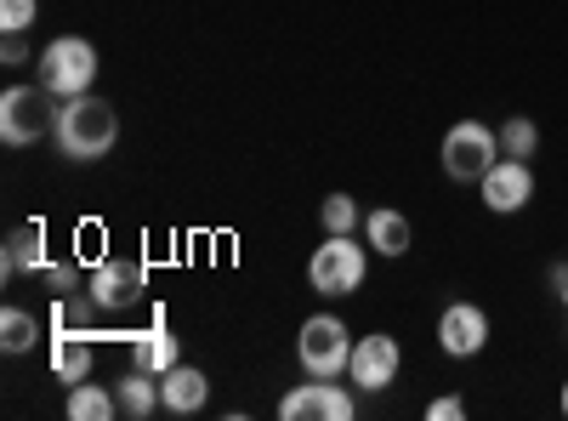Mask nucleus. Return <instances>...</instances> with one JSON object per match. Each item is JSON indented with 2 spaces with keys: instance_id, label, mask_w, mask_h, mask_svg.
<instances>
[{
  "instance_id": "obj_1",
  "label": "nucleus",
  "mask_w": 568,
  "mask_h": 421,
  "mask_svg": "<svg viewBox=\"0 0 568 421\" xmlns=\"http://www.w3.org/2000/svg\"><path fill=\"white\" fill-rule=\"evenodd\" d=\"M52 143L63 160H103L114 154L120 143V114L109 98H98V91H80V98H58V114H52Z\"/></svg>"
},
{
  "instance_id": "obj_2",
  "label": "nucleus",
  "mask_w": 568,
  "mask_h": 421,
  "mask_svg": "<svg viewBox=\"0 0 568 421\" xmlns=\"http://www.w3.org/2000/svg\"><path fill=\"white\" fill-rule=\"evenodd\" d=\"M369 279V245H358L353 233H324V245H313L307 257V285L329 302H342L353 291H364Z\"/></svg>"
},
{
  "instance_id": "obj_3",
  "label": "nucleus",
  "mask_w": 568,
  "mask_h": 421,
  "mask_svg": "<svg viewBox=\"0 0 568 421\" xmlns=\"http://www.w3.org/2000/svg\"><path fill=\"white\" fill-rule=\"evenodd\" d=\"M34 80L52 91V98H80V91H91V80H98V46L80 40V34L45 40L40 58H34Z\"/></svg>"
},
{
  "instance_id": "obj_4",
  "label": "nucleus",
  "mask_w": 568,
  "mask_h": 421,
  "mask_svg": "<svg viewBox=\"0 0 568 421\" xmlns=\"http://www.w3.org/2000/svg\"><path fill=\"white\" fill-rule=\"evenodd\" d=\"M52 114H58V98L40 80L34 86H7L0 91V143L34 149L40 137H52Z\"/></svg>"
},
{
  "instance_id": "obj_5",
  "label": "nucleus",
  "mask_w": 568,
  "mask_h": 421,
  "mask_svg": "<svg viewBox=\"0 0 568 421\" xmlns=\"http://www.w3.org/2000/svg\"><path fill=\"white\" fill-rule=\"evenodd\" d=\"M495 160H500V131L484 120H455L438 143V166L449 182H484Z\"/></svg>"
},
{
  "instance_id": "obj_6",
  "label": "nucleus",
  "mask_w": 568,
  "mask_h": 421,
  "mask_svg": "<svg viewBox=\"0 0 568 421\" xmlns=\"http://www.w3.org/2000/svg\"><path fill=\"white\" fill-rule=\"evenodd\" d=\"M296 359L307 377H347L353 364V331L336 313H307L302 337H296Z\"/></svg>"
},
{
  "instance_id": "obj_7",
  "label": "nucleus",
  "mask_w": 568,
  "mask_h": 421,
  "mask_svg": "<svg viewBox=\"0 0 568 421\" xmlns=\"http://www.w3.org/2000/svg\"><path fill=\"white\" fill-rule=\"evenodd\" d=\"M398 370H404V342H398V337L369 331V337L353 342V364H347L353 388H364V393H387V388L398 382Z\"/></svg>"
},
{
  "instance_id": "obj_8",
  "label": "nucleus",
  "mask_w": 568,
  "mask_h": 421,
  "mask_svg": "<svg viewBox=\"0 0 568 421\" xmlns=\"http://www.w3.org/2000/svg\"><path fill=\"white\" fill-rule=\"evenodd\" d=\"M353 393L336 382V377H313L302 388H291L278 399V415L284 421H353Z\"/></svg>"
},
{
  "instance_id": "obj_9",
  "label": "nucleus",
  "mask_w": 568,
  "mask_h": 421,
  "mask_svg": "<svg viewBox=\"0 0 568 421\" xmlns=\"http://www.w3.org/2000/svg\"><path fill=\"white\" fill-rule=\"evenodd\" d=\"M478 194H484V206H489L495 217H517V211H524V206L535 200V166H529V160L500 154V160L484 171Z\"/></svg>"
},
{
  "instance_id": "obj_10",
  "label": "nucleus",
  "mask_w": 568,
  "mask_h": 421,
  "mask_svg": "<svg viewBox=\"0 0 568 421\" xmlns=\"http://www.w3.org/2000/svg\"><path fill=\"white\" fill-rule=\"evenodd\" d=\"M142 285H149V268L125 262V257H103L85 279V291L103 302V313H125L131 302H142Z\"/></svg>"
},
{
  "instance_id": "obj_11",
  "label": "nucleus",
  "mask_w": 568,
  "mask_h": 421,
  "mask_svg": "<svg viewBox=\"0 0 568 421\" xmlns=\"http://www.w3.org/2000/svg\"><path fill=\"white\" fill-rule=\"evenodd\" d=\"M438 348L449 359H478L489 348V313L478 302H449L438 313Z\"/></svg>"
},
{
  "instance_id": "obj_12",
  "label": "nucleus",
  "mask_w": 568,
  "mask_h": 421,
  "mask_svg": "<svg viewBox=\"0 0 568 421\" xmlns=\"http://www.w3.org/2000/svg\"><path fill=\"white\" fill-rule=\"evenodd\" d=\"M125 348H131V364L154 370V377H165L171 364H182V348L171 337L165 313H154V324H142V331H125Z\"/></svg>"
},
{
  "instance_id": "obj_13",
  "label": "nucleus",
  "mask_w": 568,
  "mask_h": 421,
  "mask_svg": "<svg viewBox=\"0 0 568 421\" xmlns=\"http://www.w3.org/2000/svg\"><path fill=\"white\" fill-rule=\"evenodd\" d=\"M205 399H211V377L200 364H171L160 377V404L171 415H194V410H205Z\"/></svg>"
},
{
  "instance_id": "obj_14",
  "label": "nucleus",
  "mask_w": 568,
  "mask_h": 421,
  "mask_svg": "<svg viewBox=\"0 0 568 421\" xmlns=\"http://www.w3.org/2000/svg\"><path fill=\"white\" fill-rule=\"evenodd\" d=\"M45 268V222H18L7 233V245H0V273L18 279V273H34L40 279Z\"/></svg>"
},
{
  "instance_id": "obj_15",
  "label": "nucleus",
  "mask_w": 568,
  "mask_h": 421,
  "mask_svg": "<svg viewBox=\"0 0 568 421\" xmlns=\"http://www.w3.org/2000/svg\"><path fill=\"white\" fill-rule=\"evenodd\" d=\"M364 245H369L375 257H404V251L415 245V228H409L404 211L375 206V211H364Z\"/></svg>"
},
{
  "instance_id": "obj_16",
  "label": "nucleus",
  "mask_w": 568,
  "mask_h": 421,
  "mask_svg": "<svg viewBox=\"0 0 568 421\" xmlns=\"http://www.w3.org/2000/svg\"><path fill=\"white\" fill-rule=\"evenodd\" d=\"M91 364H98V353H91V331H58L52 337V377L63 388L91 382Z\"/></svg>"
},
{
  "instance_id": "obj_17",
  "label": "nucleus",
  "mask_w": 568,
  "mask_h": 421,
  "mask_svg": "<svg viewBox=\"0 0 568 421\" xmlns=\"http://www.w3.org/2000/svg\"><path fill=\"white\" fill-rule=\"evenodd\" d=\"M114 399H120V415H131V421H149L154 410H165L160 404V377L142 370V364H131L125 377L114 382Z\"/></svg>"
},
{
  "instance_id": "obj_18",
  "label": "nucleus",
  "mask_w": 568,
  "mask_h": 421,
  "mask_svg": "<svg viewBox=\"0 0 568 421\" xmlns=\"http://www.w3.org/2000/svg\"><path fill=\"white\" fill-rule=\"evenodd\" d=\"M63 410H69V421H114V415H120V399H114V388H98V382H74Z\"/></svg>"
},
{
  "instance_id": "obj_19",
  "label": "nucleus",
  "mask_w": 568,
  "mask_h": 421,
  "mask_svg": "<svg viewBox=\"0 0 568 421\" xmlns=\"http://www.w3.org/2000/svg\"><path fill=\"white\" fill-rule=\"evenodd\" d=\"M495 131H500V154H511V160H535L540 154V126L529 114H506Z\"/></svg>"
},
{
  "instance_id": "obj_20",
  "label": "nucleus",
  "mask_w": 568,
  "mask_h": 421,
  "mask_svg": "<svg viewBox=\"0 0 568 421\" xmlns=\"http://www.w3.org/2000/svg\"><path fill=\"white\" fill-rule=\"evenodd\" d=\"M40 342V319L29 308H0V348L7 353H29Z\"/></svg>"
},
{
  "instance_id": "obj_21",
  "label": "nucleus",
  "mask_w": 568,
  "mask_h": 421,
  "mask_svg": "<svg viewBox=\"0 0 568 421\" xmlns=\"http://www.w3.org/2000/svg\"><path fill=\"white\" fill-rule=\"evenodd\" d=\"M318 222H324V233H358L364 228V206L353 194H324Z\"/></svg>"
},
{
  "instance_id": "obj_22",
  "label": "nucleus",
  "mask_w": 568,
  "mask_h": 421,
  "mask_svg": "<svg viewBox=\"0 0 568 421\" xmlns=\"http://www.w3.org/2000/svg\"><path fill=\"white\" fill-rule=\"evenodd\" d=\"M40 285L52 291V302H58V297H74V291H80V262H45V268H40Z\"/></svg>"
},
{
  "instance_id": "obj_23",
  "label": "nucleus",
  "mask_w": 568,
  "mask_h": 421,
  "mask_svg": "<svg viewBox=\"0 0 568 421\" xmlns=\"http://www.w3.org/2000/svg\"><path fill=\"white\" fill-rule=\"evenodd\" d=\"M109 251H103V222H85V228H74V262H85V268H98Z\"/></svg>"
},
{
  "instance_id": "obj_24",
  "label": "nucleus",
  "mask_w": 568,
  "mask_h": 421,
  "mask_svg": "<svg viewBox=\"0 0 568 421\" xmlns=\"http://www.w3.org/2000/svg\"><path fill=\"white\" fill-rule=\"evenodd\" d=\"M34 18H40V0H0V29L7 34H23Z\"/></svg>"
},
{
  "instance_id": "obj_25",
  "label": "nucleus",
  "mask_w": 568,
  "mask_h": 421,
  "mask_svg": "<svg viewBox=\"0 0 568 421\" xmlns=\"http://www.w3.org/2000/svg\"><path fill=\"white\" fill-rule=\"evenodd\" d=\"M466 415V399L460 393H438L433 404H426V421H460Z\"/></svg>"
},
{
  "instance_id": "obj_26",
  "label": "nucleus",
  "mask_w": 568,
  "mask_h": 421,
  "mask_svg": "<svg viewBox=\"0 0 568 421\" xmlns=\"http://www.w3.org/2000/svg\"><path fill=\"white\" fill-rule=\"evenodd\" d=\"M0 63H7V69H23V63H29L23 34H7V40H0Z\"/></svg>"
},
{
  "instance_id": "obj_27",
  "label": "nucleus",
  "mask_w": 568,
  "mask_h": 421,
  "mask_svg": "<svg viewBox=\"0 0 568 421\" xmlns=\"http://www.w3.org/2000/svg\"><path fill=\"white\" fill-rule=\"evenodd\" d=\"M546 279H551V291H557V302L568 308V262H551V273H546Z\"/></svg>"
},
{
  "instance_id": "obj_28",
  "label": "nucleus",
  "mask_w": 568,
  "mask_h": 421,
  "mask_svg": "<svg viewBox=\"0 0 568 421\" xmlns=\"http://www.w3.org/2000/svg\"><path fill=\"white\" fill-rule=\"evenodd\" d=\"M557 404H562V415H568V382H562V393H557Z\"/></svg>"
}]
</instances>
